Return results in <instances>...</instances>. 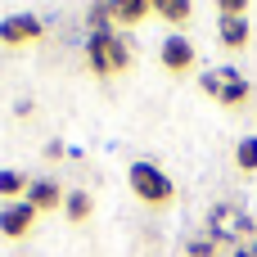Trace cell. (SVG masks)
<instances>
[{
	"label": "cell",
	"instance_id": "14",
	"mask_svg": "<svg viewBox=\"0 0 257 257\" xmlns=\"http://www.w3.org/2000/svg\"><path fill=\"white\" fill-rule=\"evenodd\" d=\"M235 163H239V172H257V136H244L235 145Z\"/></svg>",
	"mask_w": 257,
	"mask_h": 257
},
{
	"label": "cell",
	"instance_id": "12",
	"mask_svg": "<svg viewBox=\"0 0 257 257\" xmlns=\"http://www.w3.org/2000/svg\"><path fill=\"white\" fill-rule=\"evenodd\" d=\"M90 194L86 190H72V194H63V212H68V221H86L90 217Z\"/></svg>",
	"mask_w": 257,
	"mask_h": 257
},
{
	"label": "cell",
	"instance_id": "6",
	"mask_svg": "<svg viewBox=\"0 0 257 257\" xmlns=\"http://www.w3.org/2000/svg\"><path fill=\"white\" fill-rule=\"evenodd\" d=\"M158 59H163V68H167V72H190V68H194V45H190L181 32H172V36L163 41Z\"/></svg>",
	"mask_w": 257,
	"mask_h": 257
},
{
	"label": "cell",
	"instance_id": "5",
	"mask_svg": "<svg viewBox=\"0 0 257 257\" xmlns=\"http://www.w3.org/2000/svg\"><path fill=\"white\" fill-rule=\"evenodd\" d=\"M41 32H45V23L36 14H9V18H0V45H32Z\"/></svg>",
	"mask_w": 257,
	"mask_h": 257
},
{
	"label": "cell",
	"instance_id": "3",
	"mask_svg": "<svg viewBox=\"0 0 257 257\" xmlns=\"http://www.w3.org/2000/svg\"><path fill=\"white\" fill-rule=\"evenodd\" d=\"M253 235V217L239 208V203H217L208 212V239L212 244H226V239H244Z\"/></svg>",
	"mask_w": 257,
	"mask_h": 257
},
{
	"label": "cell",
	"instance_id": "10",
	"mask_svg": "<svg viewBox=\"0 0 257 257\" xmlns=\"http://www.w3.org/2000/svg\"><path fill=\"white\" fill-rule=\"evenodd\" d=\"M149 5H154V14H158V18H167L172 27H185V23H190V14H194V5H190V0H149Z\"/></svg>",
	"mask_w": 257,
	"mask_h": 257
},
{
	"label": "cell",
	"instance_id": "15",
	"mask_svg": "<svg viewBox=\"0 0 257 257\" xmlns=\"http://www.w3.org/2000/svg\"><path fill=\"white\" fill-rule=\"evenodd\" d=\"M230 77H235V68H212V72H203V77H199V86H203L208 95H221Z\"/></svg>",
	"mask_w": 257,
	"mask_h": 257
},
{
	"label": "cell",
	"instance_id": "17",
	"mask_svg": "<svg viewBox=\"0 0 257 257\" xmlns=\"http://www.w3.org/2000/svg\"><path fill=\"white\" fill-rule=\"evenodd\" d=\"M190 257H217V244L212 239H194L190 244Z\"/></svg>",
	"mask_w": 257,
	"mask_h": 257
},
{
	"label": "cell",
	"instance_id": "4",
	"mask_svg": "<svg viewBox=\"0 0 257 257\" xmlns=\"http://www.w3.org/2000/svg\"><path fill=\"white\" fill-rule=\"evenodd\" d=\"M32 230H36V208H32L27 199L0 208V235H5V239H27Z\"/></svg>",
	"mask_w": 257,
	"mask_h": 257
},
{
	"label": "cell",
	"instance_id": "13",
	"mask_svg": "<svg viewBox=\"0 0 257 257\" xmlns=\"http://www.w3.org/2000/svg\"><path fill=\"white\" fill-rule=\"evenodd\" d=\"M23 194H27V176L14 172V167H5V172H0V199H14V203H18Z\"/></svg>",
	"mask_w": 257,
	"mask_h": 257
},
{
	"label": "cell",
	"instance_id": "7",
	"mask_svg": "<svg viewBox=\"0 0 257 257\" xmlns=\"http://www.w3.org/2000/svg\"><path fill=\"white\" fill-rule=\"evenodd\" d=\"M36 212H45V208H63V190H59V181H50V176H41V181H27V194H23Z\"/></svg>",
	"mask_w": 257,
	"mask_h": 257
},
{
	"label": "cell",
	"instance_id": "2",
	"mask_svg": "<svg viewBox=\"0 0 257 257\" xmlns=\"http://www.w3.org/2000/svg\"><path fill=\"white\" fill-rule=\"evenodd\" d=\"M126 181H131V194H136L140 203H149V208H163V203L176 199V185H172V176H167L158 163H131Z\"/></svg>",
	"mask_w": 257,
	"mask_h": 257
},
{
	"label": "cell",
	"instance_id": "11",
	"mask_svg": "<svg viewBox=\"0 0 257 257\" xmlns=\"http://www.w3.org/2000/svg\"><path fill=\"white\" fill-rule=\"evenodd\" d=\"M248 95H253V86H248V81H244V77L235 72V77L226 81V90H221L217 99H221L226 108H244V104H248Z\"/></svg>",
	"mask_w": 257,
	"mask_h": 257
},
{
	"label": "cell",
	"instance_id": "8",
	"mask_svg": "<svg viewBox=\"0 0 257 257\" xmlns=\"http://www.w3.org/2000/svg\"><path fill=\"white\" fill-rule=\"evenodd\" d=\"M145 14H154L149 0H108V18H113V23L136 27V23H145Z\"/></svg>",
	"mask_w": 257,
	"mask_h": 257
},
{
	"label": "cell",
	"instance_id": "9",
	"mask_svg": "<svg viewBox=\"0 0 257 257\" xmlns=\"http://www.w3.org/2000/svg\"><path fill=\"white\" fill-rule=\"evenodd\" d=\"M217 36L226 50H244L248 45V18H221L217 23Z\"/></svg>",
	"mask_w": 257,
	"mask_h": 257
},
{
	"label": "cell",
	"instance_id": "16",
	"mask_svg": "<svg viewBox=\"0 0 257 257\" xmlns=\"http://www.w3.org/2000/svg\"><path fill=\"white\" fill-rule=\"evenodd\" d=\"M221 18H248V0H217Z\"/></svg>",
	"mask_w": 257,
	"mask_h": 257
},
{
	"label": "cell",
	"instance_id": "1",
	"mask_svg": "<svg viewBox=\"0 0 257 257\" xmlns=\"http://www.w3.org/2000/svg\"><path fill=\"white\" fill-rule=\"evenodd\" d=\"M86 63H90L95 77H117L131 63V45L122 36H113V32H99V36L86 41Z\"/></svg>",
	"mask_w": 257,
	"mask_h": 257
}]
</instances>
